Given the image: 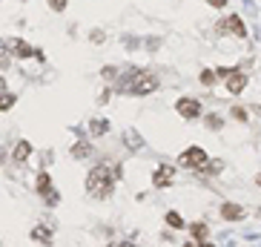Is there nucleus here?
<instances>
[{"mask_svg": "<svg viewBox=\"0 0 261 247\" xmlns=\"http://www.w3.org/2000/svg\"><path fill=\"white\" fill-rule=\"evenodd\" d=\"M112 187H115V176L109 173V167L106 164H98L89 176H86V193H89V196H101V199H106V196L112 193Z\"/></svg>", "mask_w": 261, "mask_h": 247, "instance_id": "nucleus-1", "label": "nucleus"}, {"mask_svg": "<svg viewBox=\"0 0 261 247\" xmlns=\"http://www.w3.org/2000/svg\"><path fill=\"white\" fill-rule=\"evenodd\" d=\"M178 164H181L184 170H195V173H204L207 164H210V158H207V153L201 150V147H190V150H184V153L178 155Z\"/></svg>", "mask_w": 261, "mask_h": 247, "instance_id": "nucleus-2", "label": "nucleus"}, {"mask_svg": "<svg viewBox=\"0 0 261 247\" xmlns=\"http://www.w3.org/2000/svg\"><path fill=\"white\" fill-rule=\"evenodd\" d=\"M172 178H175V167L161 164V167H155V173H152V187H155V190L170 187V184H172Z\"/></svg>", "mask_w": 261, "mask_h": 247, "instance_id": "nucleus-3", "label": "nucleus"}, {"mask_svg": "<svg viewBox=\"0 0 261 247\" xmlns=\"http://www.w3.org/2000/svg\"><path fill=\"white\" fill-rule=\"evenodd\" d=\"M218 29H221V32H227V35H236V37H244V35H247V29H244V23H241L239 14H230L224 23H218Z\"/></svg>", "mask_w": 261, "mask_h": 247, "instance_id": "nucleus-4", "label": "nucleus"}, {"mask_svg": "<svg viewBox=\"0 0 261 247\" xmlns=\"http://www.w3.org/2000/svg\"><path fill=\"white\" fill-rule=\"evenodd\" d=\"M218 213H221L224 222H241V219H244V207H241V204H233V201H224V204L218 207Z\"/></svg>", "mask_w": 261, "mask_h": 247, "instance_id": "nucleus-5", "label": "nucleus"}, {"mask_svg": "<svg viewBox=\"0 0 261 247\" xmlns=\"http://www.w3.org/2000/svg\"><path fill=\"white\" fill-rule=\"evenodd\" d=\"M175 109H178L184 118H198L201 115V104H198L195 98H181V101L175 104Z\"/></svg>", "mask_w": 261, "mask_h": 247, "instance_id": "nucleus-6", "label": "nucleus"}, {"mask_svg": "<svg viewBox=\"0 0 261 247\" xmlns=\"http://www.w3.org/2000/svg\"><path fill=\"white\" fill-rule=\"evenodd\" d=\"M29 155H32V144L26 141V138L14 144V150H11V161H14V164H26Z\"/></svg>", "mask_w": 261, "mask_h": 247, "instance_id": "nucleus-7", "label": "nucleus"}, {"mask_svg": "<svg viewBox=\"0 0 261 247\" xmlns=\"http://www.w3.org/2000/svg\"><path fill=\"white\" fill-rule=\"evenodd\" d=\"M158 89V81L152 78V75H144V78H138L135 86H132V92L135 95H147V92H155Z\"/></svg>", "mask_w": 261, "mask_h": 247, "instance_id": "nucleus-8", "label": "nucleus"}, {"mask_svg": "<svg viewBox=\"0 0 261 247\" xmlns=\"http://www.w3.org/2000/svg\"><path fill=\"white\" fill-rule=\"evenodd\" d=\"M9 52L11 55H17V58H29V55H34V49L26 43V40H20V37H11L9 40Z\"/></svg>", "mask_w": 261, "mask_h": 247, "instance_id": "nucleus-9", "label": "nucleus"}, {"mask_svg": "<svg viewBox=\"0 0 261 247\" xmlns=\"http://www.w3.org/2000/svg\"><path fill=\"white\" fill-rule=\"evenodd\" d=\"M32 239L37 242V245H46V247H49L52 242H55V233H52L46 224H37V227H32Z\"/></svg>", "mask_w": 261, "mask_h": 247, "instance_id": "nucleus-10", "label": "nucleus"}, {"mask_svg": "<svg viewBox=\"0 0 261 247\" xmlns=\"http://www.w3.org/2000/svg\"><path fill=\"white\" fill-rule=\"evenodd\" d=\"M244 86H247V75H244V72H233V75L227 78V89L233 95L244 92Z\"/></svg>", "mask_w": 261, "mask_h": 247, "instance_id": "nucleus-11", "label": "nucleus"}, {"mask_svg": "<svg viewBox=\"0 0 261 247\" xmlns=\"http://www.w3.org/2000/svg\"><path fill=\"white\" fill-rule=\"evenodd\" d=\"M190 239L198 242V245L207 242V239H210V227H207L204 222H193V224H190Z\"/></svg>", "mask_w": 261, "mask_h": 247, "instance_id": "nucleus-12", "label": "nucleus"}, {"mask_svg": "<svg viewBox=\"0 0 261 247\" xmlns=\"http://www.w3.org/2000/svg\"><path fill=\"white\" fill-rule=\"evenodd\" d=\"M34 190H37V193H40V196H49V193H52V176H49V173H46V170H40V173H37V181H34Z\"/></svg>", "mask_w": 261, "mask_h": 247, "instance_id": "nucleus-13", "label": "nucleus"}, {"mask_svg": "<svg viewBox=\"0 0 261 247\" xmlns=\"http://www.w3.org/2000/svg\"><path fill=\"white\" fill-rule=\"evenodd\" d=\"M89 132L92 135H106L109 132V121H103V118H95L89 124Z\"/></svg>", "mask_w": 261, "mask_h": 247, "instance_id": "nucleus-14", "label": "nucleus"}, {"mask_svg": "<svg viewBox=\"0 0 261 247\" xmlns=\"http://www.w3.org/2000/svg\"><path fill=\"white\" fill-rule=\"evenodd\" d=\"M167 224H170V227H175V230H184V227H187V222L181 219V213H178V210H170V213H167Z\"/></svg>", "mask_w": 261, "mask_h": 247, "instance_id": "nucleus-15", "label": "nucleus"}, {"mask_svg": "<svg viewBox=\"0 0 261 247\" xmlns=\"http://www.w3.org/2000/svg\"><path fill=\"white\" fill-rule=\"evenodd\" d=\"M89 153H92V147L86 141H78L75 147H72V158H86Z\"/></svg>", "mask_w": 261, "mask_h": 247, "instance_id": "nucleus-16", "label": "nucleus"}, {"mask_svg": "<svg viewBox=\"0 0 261 247\" xmlns=\"http://www.w3.org/2000/svg\"><path fill=\"white\" fill-rule=\"evenodd\" d=\"M14 101H17V98H14L11 92H6L3 98H0V112H6V109H11V106H14Z\"/></svg>", "mask_w": 261, "mask_h": 247, "instance_id": "nucleus-17", "label": "nucleus"}, {"mask_svg": "<svg viewBox=\"0 0 261 247\" xmlns=\"http://www.w3.org/2000/svg\"><path fill=\"white\" fill-rule=\"evenodd\" d=\"M207 127H210V130H221V127H224L221 115H207Z\"/></svg>", "mask_w": 261, "mask_h": 247, "instance_id": "nucleus-18", "label": "nucleus"}, {"mask_svg": "<svg viewBox=\"0 0 261 247\" xmlns=\"http://www.w3.org/2000/svg\"><path fill=\"white\" fill-rule=\"evenodd\" d=\"M221 170H224V161H210V164H207V170H204V173H210V176H218Z\"/></svg>", "mask_w": 261, "mask_h": 247, "instance_id": "nucleus-19", "label": "nucleus"}, {"mask_svg": "<svg viewBox=\"0 0 261 247\" xmlns=\"http://www.w3.org/2000/svg\"><path fill=\"white\" fill-rule=\"evenodd\" d=\"M201 83H204V86H213V83H216V72L204 69V72H201Z\"/></svg>", "mask_w": 261, "mask_h": 247, "instance_id": "nucleus-20", "label": "nucleus"}, {"mask_svg": "<svg viewBox=\"0 0 261 247\" xmlns=\"http://www.w3.org/2000/svg\"><path fill=\"white\" fill-rule=\"evenodd\" d=\"M66 3H69V0H49L52 12H63V9H66Z\"/></svg>", "mask_w": 261, "mask_h": 247, "instance_id": "nucleus-21", "label": "nucleus"}, {"mask_svg": "<svg viewBox=\"0 0 261 247\" xmlns=\"http://www.w3.org/2000/svg\"><path fill=\"white\" fill-rule=\"evenodd\" d=\"M43 199H46V204H57V201H60V196L52 190V193H49V196H43Z\"/></svg>", "mask_w": 261, "mask_h": 247, "instance_id": "nucleus-22", "label": "nucleus"}, {"mask_svg": "<svg viewBox=\"0 0 261 247\" xmlns=\"http://www.w3.org/2000/svg\"><path fill=\"white\" fill-rule=\"evenodd\" d=\"M233 118H239V121H247V112H244V109H236V106H233Z\"/></svg>", "mask_w": 261, "mask_h": 247, "instance_id": "nucleus-23", "label": "nucleus"}, {"mask_svg": "<svg viewBox=\"0 0 261 247\" xmlns=\"http://www.w3.org/2000/svg\"><path fill=\"white\" fill-rule=\"evenodd\" d=\"M207 3H210V6H216V9H224V6H227V0H207Z\"/></svg>", "mask_w": 261, "mask_h": 247, "instance_id": "nucleus-24", "label": "nucleus"}, {"mask_svg": "<svg viewBox=\"0 0 261 247\" xmlns=\"http://www.w3.org/2000/svg\"><path fill=\"white\" fill-rule=\"evenodd\" d=\"M6 49H9V40H6V37H0V58H3V52H6Z\"/></svg>", "mask_w": 261, "mask_h": 247, "instance_id": "nucleus-25", "label": "nucleus"}, {"mask_svg": "<svg viewBox=\"0 0 261 247\" xmlns=\"http://www.w3.org/2000/svg\"><path fill=\"white\" fill-rule=\"evenodd\" d=\"M3 95H6V81L0 78V98H3Z\"/></svg>", "mask_w": 261, "mask_h": 247, "instance_id": "nucleus-26", "label": "nucleus"}, {"mask_svg": "<svg viewBox=\"0 0 261 247\" xmlns=\"http://www.w3.org/2000/svg\"><path fill=\"white\" fill-rule=\"evenodd\" d=\"M198 247H216V245H213V242H210V239H207V242H201V245H198Z\"/></svg>", "mask_w": 261, "mask_h": 247, "instance_id": "nucleus-27", "label": "nucleus"}, {"mask_svg": "<svg viewBox=\"0 0 261 247\" xmlns=\"http://www.w3.org/2000/svg\"><path fill=\"white\" fill-rule=\"evenodd\" d=\"M184 247H198V245H195L193 239H190V242H184Z\"/></svg>", "mask_w": 261, "mask_h": 247, "instance_id": "nucleus-28", "label": "nucleus"}, {"mask_svg": "<svg viewBox=\"0 0 261 247\" xmlns=\"http://www.w3.org/2000/svg\"><path fill=\"white\" fill-rule=\"evenodd\" d=\"M256 184H259V187H261V176H259V178H256Z\"/></svg>", "mask_w": 261, "mask_h": 247, "instance_id": "nucleus-29", "label": "nucleus"}]
</instances>
